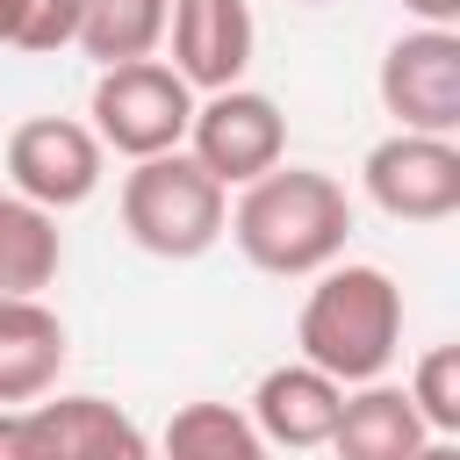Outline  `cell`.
Listing matches in <instances>:
<instances>
[{
    "label": "cell",
    "instance_id": "cell-16",
    "mask_svg": "<svg viewBox=\"0 0 460 460\" xmlns=\"http://www.w3.org/2000/svg\"><path fill=\"white\" fill-rule=\"evenodd\" d=\"M158 460H266L237 402H180L158 431Z\"/></svg>",
    "mask_w": 460,
    "mask_h": 460
},
{
    "label": "cell",
    "instance_id": "cell-15",
    "mask_svg": "<svg viewBox=\"0 0 460 460\" xmlns=\"http://www.w3.org/2000/svg\"><path fill=\"white\" fill-rule=\"evenodd\" d=\"M58 259H65L58 216H43L0 187V295H43L58 280Z\"/></svg>",
    "mask_w": 460,
    "mask_h": 460
},
{
    "label": "cell",
    "instance_id": "cell-1",
    "mask_svg": "<svg viewBox=\"0 0 460 460\" xmlns=\"http://www.w3.org/2000/svg\"><path fill=\"white\" fill-rule=\"evenodd\" d=\"M230 244L273 273V280H309L323 266L345 259V237H352V194L345 180L316 172V165H273L259 172L252 187H237V208H230Z\"/></svg>",
    "mask_w": 460,
    "mask_h": 460
},
{
    "label": "cell",
    "instance_id": "cell-5",
    "mask_svg": "<svg viewBox=\"0 0 460 460\" xmlns=\"http://www.w3.org/2000/svg\"><path fill=\"white\" fill-rule=\"evenodd\" d=\"M180 151L230 194V187H252L259 172H273L288 158V115L259 86H223V93L194 101V122H187Z\"/></svg>",
    "mask_w": 460,
    "mask_h": 460
},
{
    "label": "cell",
    "instance_id": "cell-7",
    "mask_svg": "<svg viewBox=\"0 0 460 460\" xmlns=\"http://www.w3.org/2000/svg\"><path fill=\"white\" fill-rule=\"evenodd\" d=\"M381 108L410 137H460V29H402L374 72Z\"/></svg>",
    "mask_w": 460,
    "mask_h": 460
},
{
    "label": "cell",
    "instance_id": "cell-3",
    "mask_svg": "<svg viewBox=\"0 0 460 460\" xmlns=\"http://www.w3.org/2000/svg\"><path fill=\"white\" fill-rule=\"evenodd\" d=\"M115 208H122L129 244L151 252V259H201V252L223 237V223H230V194H223L187 151L137 158V165L122 172Z\"/></svg>",
    "mask_w": 460,
    "mask_h": 460
},
{
    "label": "cell",
    "instance_id": "cell-13",
    "mask_svg": "<svg viewBox=\"0 0 460 460\" xmlns=\"http://www.w3.org/2000/svg\"><path fill=\"white\" fill-rule=\"evenodd\" d=\"M431 446L424 417L410 410V395L395 381H367V388H345V410L331 424V453L338 460H417Z\"/></svg>",
    "mask_w": 460,
    "mask_h": 460
},
{
    "label": "cell",
    "instance_id": "cell-18",
    "mask_svg": "<svg viewBox=\"0 0 460 460\" xmlns=\"http://www.w3.org/2000/svg\"><path fill=\"white\" fill-rule=\"evenodd\" d=\"M79 36V0H22V22H14V43L7 50H29V58H50Z\"/></svg>",
    "mask_w": 460,
    "mask_h": 460
},
{
    "label": "cell",
    "instance_id": "cell-4",
    "mask_svg": "<svg viewBox=\"0 0 460 460\" xmlns=\"http://www.w3.org/2000/svg\"><path fill=\"white\" fill-rule=\"evenodd\" d=\"M86 115H93L86 129L101 137V151H122L137 165V158H158V151H180L187 144L194 93H187V79L165 58H129V65H108L93 79Z\"/></svg>",
    "mask_w": 460,
    "mask_h": 460
},
{
    "label": "cell",
    "instance_id": "cell-21",
    "mask_svg": "<svg viewBox=\"0 0 460 460\" xmlns=\"http://www.w3.org/2000/svg\"><path fill=\"white\" fill-rule=\"evenodd\" d=\"M14 22H22V0H0V43H14Z\"/></svg>",
    "mask_w": 460,
    "mask_h": 460
},
{
    "label": "cell",
    "instance_id": "cell-2",
    "mask_svg": "<svg viewBox=\"0 0 460 460\" xmlns=\"http://www.w3.org/2000/svg\"><path fill=\"white\" fill-rule=\"evenodd\" d=\"M295 345L316 374H331L338 388H367L388 374V359L402 352V288L388 266L367 259H338L316 273V288L302 295L295 316Z\"/></svg>",
    "mask_w": 460,
    "mask_h": 460
},
{
    "label": "cell",
    "instance_id": "cell-10",
    "mask_svg": "<svg viewBox=\"0 0 460 460\" xmlns=\"http://www.w3.org/2000/svg\"><path fill=\"white\" fill-rule=\"evenodd\" d=\"M338 410H345V388L331 381V374H316L309 359H280V367H266L259 374V388H252V431H259V446L273 453V446H288V453H309V446H331V424H338Z\"/></svg>",
    "mask_w": 460,
    "mask_h": 460
},
{
    "label": "cell",
    "instance_id": "cell-22",
    "mask_svg": "<svg viewBox=\"0 0 460 460\" xmlns=\"http://www.w3.org/2000/svg\"><path fill=\"white\" fill-rule=\"evenodd\" d=\"M417 460H460V446H453V438H431V446H424Z\"/></svg>",
    "mask_w": 460,
    "mask_h": 460
},
{
    "label": "cell",
    "instance_id": "cell-12",
    "mask_svg": "<svg viewBox=\"0 0 460 460\" xmlns=\"http://www.w3.org/2000/svg\"><path fill=\"white\" fill-rule=\"evenodd\" d=\"M29 424L43 438V460H158L137 417L115 410L108 395H43L29 402Z\"/></svg>",
    "mask_w": 460,
    "mask_h": 460
},
{
    "label": "cell",
    "instance_id": "cell-11",
    "mask_svg": "<svg viewBox=\"0 0 460 460\" xmlns=\"http://www.w3.org/2000/svg\"><path fill=\"white\" fill-rule=\"evenodd\" d=\"M65 316L43 295H0V410H29L65 374Z\"/></svg>",
    "mask_w": 460,
    "mask_h": 460
},
{
    "label": "cell",
    "instance_id": "cell-17",
    "mask_svg": "<svg viewBox=\"0 0 460 460\" xmlns=\"http://www.w3.org/2000/svg\"><path fill=\"white\" fill-rule=\"evenodd\" d=\"M402 395H410V410L424 417L431 438H453L460 431V345H431Z\"/></svg>",
    "mask_w": 460,
    "mask_h": 460
},
{
    "label": "cell",
    "instance_id": "cell-6",
    "mask_svg": "<svg viewBox=\"0 0 460 460\" xmlns=\"http://www.w3.org/2000/svg\"><path fill=\"white\" fill-rule=\"evenodd\" d=\"M101 172H108V151L79 115H29L7 129V194H22L43 216L93 201Z\"/></svg>",
    "mask_w": 460,
    "mask_h": 460
},
{
    "label": "cell",
    "instance_id": "cell-23",
    "mask_svg": "<svg viewBox=\"0 0 460 460\" xmlns=\"http://www.w3.org/2000/svg\"><path fill=\"white\" fill-rule=\"evenodd\" d=\"M302 7H323V0H302Z\"/></svg>",
    "mask_w": 460,
    "mask_h": 460
},
{
    "label": "cell",
    "instance_id": "cell-14",
    "mask_svg": "<svg viewBox=\"0 0 460 460\" xmlns=\"http://www.w3.org/2000/svg\"><path fill=\"white\" fill-rule=\"evenodd\" d=\"M165 14L172 0H79V50L108 72V65H129V58H158L165 43Z\"/></svg>",
    "mask_w": 460,
    "mask_h": 460
},
{
    "label": "cell",
    "instance_id": "cell-8",
    "mask_svg": "<svg viewBox=\"0 0 460 460\" xmlns=\"http://www.w3.org/2000/svg\"><path fill=\"white\" fill-rule=\"evenodd\" d=\"M359 187L395 223H446L460 208V144L395 129L359 158Z\"/></svg>",
    "mask_w": 460,
    "mask_h": 460
},
{
    "label": "cell",
    "instance_id": "cell-9",
    "mask_svg": "<svg viewBox=\"0 0 460 460\" xmlns=\"http://www.w3.org/2000/svg\"><path fill=\"white\" fill-rule=\"evenodd\" d=\"M165 43H172V72L187 79V93L244 86V65H252V43H259L252 0H172Z\"/></svg>",
    "mask_w": 460,
    "mask_h": 460
},
{
    "label": "cell",
    "instance_id": "cell-19",
    "mask_svg": "<svg viewBox=\"0 0 460 460\" xmlns=\"http://www.w3.org/2000/svg\"><path fill=\"white\" fill-rule=\"evenodd\" d=\"M0 460H43V438H36L29 410H0Z\"/></svg>",
    "mask_w": 460,
    "mask_h": 460
},
{
    "label": "cell",
    "instance_id": "cell-20",
    "mask_svg": "<svg viewBox=\"0 0 460 460\" xmlns=\"http://www.w3.org/2000/svg\"><path fill=\"white\" fill-rule=\"evenodd\" d=\"M417 14V29H460V0H402Z\"/></svg>",
    "mask_w": 460,
    "mask_h": 460
}]
</instances>
